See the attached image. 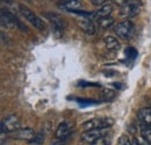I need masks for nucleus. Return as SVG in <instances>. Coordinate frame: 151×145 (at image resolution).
<instances>
[{
  "mask_svg": "<svg viewBox=\"0 0 151 145\" xmlns=\"http://www.w3.org/2000/svg\"><path fill=\"white\" fill-rule=\"evenodd\" d=\"M143 7L141 0H123L120 5V14L123 18H134L136 17Z\"/></svg>",
  "mask_w": 151,
  "mask_h": 145,
  "instance_id": "1",
  "label": "nucleus"
},
{
  "mask_svg": "<svg viewBox=\"0 0 151 145\" xmlns=\"http://www.w3.org/2000/svg\"><path fill=\"white\" fill-rule=\"evenodd\" d=\"M19 11L21 13V15L24 18V20H27L32 26H34L37 30L40 32H44L47 29V26L44 23V21L42 19L37 17L30 8H28L24 5H19Z\"/></svg>",
  "mask_w": 151,
  "mask_h": 145,
  "instance_id": "2",
  "label": "nucleus"
},
{
  "mask_svg": "<svg viewBox=\"0 0 151 145\" xmlns=\"http://www.w3.org/2000/svg\"><path fill=\"white\" fill-rule=\"evenodd\" d=\"M43 17L50 22L54 36L56 38H60L63 36L64 29H65V22H64L63 18L56 13H44Z\"/></svg>",
  "mask_w": 151,
  "mask_h": 145,
  "instance_id": "3",
  "label": "nucleus"
},
{
  "mask_svg": "<svg viewBox=\"0 0 151 145\" xmlns=\"http://www.w3.org/2000/svg\"><path fill=\"white\" fill-rule=\"evenodd\" d=\"M109 131V128H104V129H90V130H86L84 134H81L80 136V141L83 143H87V144H91L93 143L94 141L101 138V137H105Z\"/></svg>",
  "mask_w": 151,
  "mask_h": 145,
  "instance_id": "4",
  "label": "nucleus"
},
{
  "mask_svg": "<svg viewBox=\"0 0 151 145\" xmlns=\"http://www.w3.org/2000/svg\"><path fill=\"white\" fill-rule=\"evenodd\" d=\"M114 124V120L111 117H98V118H92L86 121L83 128L85 130L90 129H104V128H111Z\"/></svg>",
  "mask_w": 151,
  "mask_h": 145,
  "instance_id": "5",
  "label": "nucleus"
},
{
  "mask_svg": "<svg viewBox=\"0 0 151 145\" xmlns=\"http://www.w3.org/2000/svg\"><path fill=\"white\" fill-rule=\"evenodd\" d=\"M114 32L120 38L127 39V38H129L132 36V32H134V24L129 20L122 21V22H120V23L114 26Z\"/></svg>",
  "mask_w": 151,
  "mask_h": 145,
  "instance_id": "6",
  "label": "nucleus"
},
{
  "mask_svg": "<svg viewBox=\"0 0 151 145\" xmlns=\"http://www.w3.org/2000/svg\"><path fill=\"white\" fill-rule=\"evenodd\" d=\"M20 128V120L17 115H9L1 121V132L11 134Z\"/></svg>",
  "mask_w": 151,
  "mask_h": 145,
  "instance_id": "7",
  "label": "nucleus"
},
{
  "mask_svg": "<svg viewBox=\"0 0 151 145\" xmlns=\"http://www.w3.org/2000/svg\"><path fill=\"white\" fill-rule=\"evenodd\" d=\"M11 138L13 139H19V141H32L35 136H36V132L30 129V128H23V129H18L11 134H8Z\"/></svg>",
  "mask_w": 151,
  "mask_h": 145,
  "instance_id": "8",
  "label": "nucleus"
},
{
  "mask_svg": "<svg viewBox=\"0 0 151 145\" xmlns=\"http://www.w3.org/2000/svg\"><path fill=\"white\" fill-rule=\"evenodd\" d=\"M137 118L141 122L142 128H151V106L139 109L137 113Z\"/></svg>",
  "mask_w": 151,
  "mask_h": 145,
  "instance_id": "9",
  "label": "nucleus"
},
{
  "mask_svg": "<svg viewBox=\"0 0 151 145\" xmlns=\"http://www.w3.org/2000/svg\"><path fill=\"white\" fill-rule=\"evenodd\" d=\"M77 24L87 35H94L95 34V26L94 23L92 22V20H90V18L78 19L77 20Z\"/></svg>",
  "mask_w": 151,
  "mask_h": 145,
  "instance_id": "10",
  "label": "nucleus"
},
{
  "mask_svg": "<svg viewBox=\"0 0 151 145\" xmlns=\"http://www.w3.org/2000/svg\"><path fill=\"white\" fill-rule=\"evenodd\" d=\"M72 129H73V123L70 121H65V122L60 123L56 130V138L62 139V138L69 137L70 134L72 132Z\"/></svg>",
  "mask_w": 151,
  "mask_h": 145,
  "instance_id": "11",
  "label": "nucleus"
},
{
  "mask_svg": "<svg viewBox=\"0 0 151 145\" xmlns=\"http://www.w3.org/2000/svg\"><path fill=\"white\" fill-rule=\"evenodd\" d=\"M60 6L70 12H76L83 8V4L79 0H62Z\"/></svg>",
  "mask_w": 151,
  "mask_h": 145,
  "instance_id": "12",
  "label": "nucleus"
},
{
  "mask_svg": "<svg viewBox=\"0 0 151 145\" xmlns=\"http://www.w3.org/2000/svg\"><path fill=\"white\" fill-rule=\"evenodd\" d=\"M104 43H105L106 48L108 50H111V51H117L121 48L120 42L115 37L111 36V35H107V36L104 37Z\"/></svg>",
  "mask_w": 151,
  "mask_h": 145,
  "instance_id": "13",
  "label": "nucleus"
},
{
  "mask_svg": "<svg viewBox=\"0 0 151 145\" xmlns=\"http://www.w3.org/2000/svg\"><path fill=\"white\" fill-rule=\"evenodd\" d=\"M112 12H113V6H112L111 4H106V5L99 7V9L93 14V17H94L95 19L109 17V15L112 14Z\"/></svg>",
  "mask_w": 151,
  "mask_h": 145,
  "instance_id": "14",
  "label": "nucleus"
},
{
  "mask_svg": "<svg viewBox=\"0 0 151 145\" xmlns=\"http://www.w3.org/2000/svg\"><path fill=\"white\" fill-rule=\"evenodd\" d=\"M98 24L102 29H107L114 26V19L112 17H105V18L98 19Z\"/></svg>",
  "mask_w": 151,
  "mask_h": 145,
  "instance_id": "15",
  "label": "nucleus"
},
{
  "mask_svg": "<svg viewBox=\"0 0 151 145\" xmlns=\"http://www.w3.org/2000/svg\"><path fill=\"white\" fill-rule=\"evenodd\" d=\"M76 101L78 102V105L80 107H90V106H98L101 102L96 101V100H91V99H76Z\"/></svg>",
  "mask_w": 151,
  "mask_h": 145,
  "instance_id": "16",
  "label": "nucleus"
},
{
  "mask_svg": "<svg viewBox=\"0 0 151 145\" xmlns=\"http://www.w3.org/2000/svg\"><path fill=\"white\" fill-rule=\"evenodd\" d=\"M124 54H126V57H127L128 59L134 60V59H136V57H137V50H136L135 48H132V47H128V48H126Z\"/></svg>",
  "mask_w": 151,
  "mask_h": 145,
  "instance_id": "17",
  "label": "nucleus"
},
{
  "mask_svg": "<svg viewBox=\"0 0 151 145\" xmlns=\"http://www.w3.org/2000/svg\"><path fill=\"white\" fill-rule=\"evenodd\" d=\"M44 142V135L43 134H36V136L33 138V141H30L29 143L32 144H35V145H40L42 144Z\"/></svg>",
  "mask_w": 151,
  "mask_h": 145,
  "instance_id": "18",
  "label": "nucleus"
},
{
  "mask_svg": "<svg viewBox=\"0 0 151 145\" xmlns=\"http://www.w3.org/2000/svg\"><path fill=\"white\" fill-rule=\"evenodd\" d=\"M119 145H132V141L129 139L127 135H122L119 138Z\"/></svg>",
  "mask_w": 151,
  "mask_h": 145,
  "instance_id": "19",
  "label": "nucleus"
},
{
  "mask_svg": "<svg viewBox=\"0 0 151 145\" xmlns=\"http://www.w3.org/2000/svg\"><path fill=\"white\" fill-rule=\"evenodd\" d=\"M142 137L151 143V128H142Z\"/></svg>",
  "mask_w": 151,
  "mask_h": 145,
  "instance_id": "20",
  "label": "nucleus"
},
{
  "mask_svg": "<svg viewBox=\"0 0 151 145\" xmlns=\"http://www.w3.org/2000/svg\"><path fill=\"white\" fill-rule=\"evenodd\" d=\"M108 144H109V142H108V139H107L106 136H105V137H101V138L94 141L93 143H91L90 145H108Z\"/></svg>",
  "mask_w": 151,
  "mask_h": 145,
  "instance_id": "21",
  "label": "nucleus"
},
{
  "mask_svg": "<svg viewBox=\"0 0 151 145\" xmlns=\"http://www.w3.org/2000/svg\"><path fill=\"white\" fill-rule=\"evenodd\" d=\"M78 86H80V87H100V84H95V83H86V81H80Z\"/></svg>",
  "mask_w": 151,
  "mask_h": 145,
  "instance_id": "22",
  "label": "nucleus"
},
{
  "mask_svg": "<svg viewBox=\"0 0 151 145\" xmlns=\"http://www.w3.org/2000/svg\"><path fill=\"white\" fill-rule=\"evenodd\" d=\"M108 1H109V0H92V4H93L94 6H104V5H106Z\"/></svg>",
  "mask_w": 151,
  "mask_h": 145,
  "instance_id": "23",
  "label": "nucleus"
},
{
  "mask_svg": "<svg viewBox=\"0 0 151 145\" xmlns=\"http://www.w3.org/2000/svg\"><path fill=\"white\" fill-rule=\"evenodd\" d=\"M137 145H151V143L148 142L145 138L139 137V138H137Z\"/></svg>",
  "mask_w": 151,
  "mask_h": 145,
  "instance_id": "24",
  "label": "nucleus"
},
{
  "mask_svg": "<svg viewBox=\"0 0 151 145\" xmlns=\"http://www.w3.org/2000/svg\"><path fill=\"white\" fill-rule=\"evenodd\" d=\"M113 85L117 90H124V85H121V83H114Z\"/></svg>",
  "mask_w": 151,
  "mask_h": 145,
  "instance_id": "25",
  "label": "nucleus"
},
{
  "mask_svg": "<svg viewBox=\"0 0 151 145\" xmlns=\"http://www.w3.org/2000/svg\"><path fill=\"white\" fill-rule=\"evenodd\" d=\"M49 1H52V0H49Z\"/></svg>",
  "mask_w": 151,
  "mask_h": 145,
  "instance_id": "26",
  "label": "nucleus"
}]
</instances>
